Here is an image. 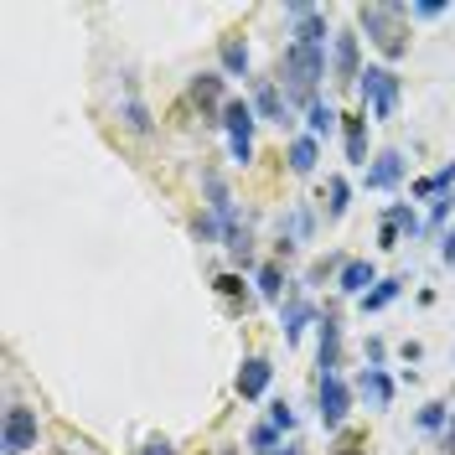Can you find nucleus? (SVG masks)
<instances>
[{
	"label": "nucleus",
	"instance_id": "nucleus-1",
	"mask_svg": "<svg viewBox=\"0 0 455 455\" xmlns=\"http://www.w3.org/2000/svg\"><path fill=\"white\" fill-rule=\"evenodd\" d=\"M357 31L368 36L372 47L383 52L388 68H398L409 57V5L403 0H372V5H357Z\"/></svg>",
	"mask_w": 455,
	"mask_h": 455
},
{
	"label": "nucleus",
	"instance_id": "nucleus-2",
	"mask_svg": "<svg viewBox=\"0 0 455 455\" xmlns=\"http://www.w3.org/2000/svg\"><path fill=\"white\" fill-rule=\"evenodd\" d=\"M331 73V47L321 52V47H295V42H284L280 52V88L284 99H290V109H311L315 99H321V78Z\"/></svg>",
	"mask_w": 455,
	"mask_h": 455
},
{
	"label": "nucleus",
	"instance_id": "nucleus-3",
	"mask_svg": "<svg viewBox=\"0 0 455 455\" xmlns=\"http://www.w3.org/2000/svg\"><path fill=\"white\" fill-rule=\"evenodd\" d=\"M357 93H363V114H372V119H394L398 104H403V78H398V68H388V62H368Z\"/></svg>",
	"mask_w": 455,
	"mask_h": 455
},
{
	"label": "nucleus",
	"instance_id": "nucleus-4",
	"mask_svg": "<svg viewBox=\"0 0 455 455\" xmlns=\"http://www.w3.org/2000/svg\"><path fill=\"white\" fill-rule=\"evenodd\" d=\"M352 403H357V388L347 378H315V414H321V429L326 435H341L347 419H352Z\"/></svg>",
	"mask_w": 455,
	"mask_h": 455
},
{
	"label": "nucleus",
	"instance_id": "nucleus-5",
	"mask_svg": "<svg viewBox=\"0 0 455 455\" xmlns=\"http://www.w3.org/2000/svg\"><path fill=\"white\" fill-rule=\"evenodd\" d=\"M284 16H290V42H295V47H321V52L331 47L337 31H331V16H326L321 5H311V0H290Z\"/></svg>",
	"mask_w": 455,
	"mask_h": 455
},
{
	"label": "nucleus",
	"instance_id": "nucleus-6",
	"mask_svg": "<svg viewBox=\"0 0 455 455\" xmlns=\"http://www.w3.org/2000/svg\"><path fill=\"white\" fill-rule=\"evenodd\" d=\"M254 124H259V114H254L249 99H228L223 135H228V156H233L238 166H254Z\"/></svg>",
	"mask_w": 455,
	"mask_h": 455
},
{
	"label": "nucleus",
	"instance_id": "nucleus-7",
	"mask_svg": "<svg viewBox=\"0 0 455 455\" xmlns=\"http://www.w3.org/2000/svg\"><path fill=\"white\" fill-rule=\"evenodd\" d=\"M36 440H42V419H36V409H31V403H11L5 419H0V451L5 455H31L36 451Z\"/></svg>",
	"mask_w": 455,
	"mask_h": 455
},
{
	"label": "nucleus",
	"instance_id": "nucleus-8",
	"mask_svg": "<svg viewBox=\"0 0 455 455\" xmlns=\"http://www.w3.org/2000/svg\"><path fill=\"white\" fill-rule=\"evenodd\" d=\"M363 31L357 27H341L331 36V84L337 88H357L363 84Z\"/></svg>",
	"mask_w": 455,
	"mask_h": 455
},
{
	"label": "nucleus",
	"instance_id": "nucleus-9",
	"mask_svg": "<svg viewBox=\"0 0 455 455\" xmlns=\"http://www.w3.org/2000/svg\"><path fill=\"white\" fill-rule=\"evenodd\" d=\"M311 326H321V306H315L311 295L295 284L290 295H284L280 306V331H284V347H300V337L311 331Z\"/></svg>",
	"mask_w": 455,
	"mask_h": 455
},
{
	"label": "nucleus",
	"instance_id": "nucleus-10",
	"mask_svg": "<svg viewBox=\"0 0 455 455\" xmlns=\"http://www.w3.org/2000/svg\"><path fill=\"white\" fill-rule=\"evenodd\" d=\"M249 104H254L259 124H295V109H290V99H284L280 78H249Z\"/></svg>",
	"mask_w": 455,
	"mask_h": 455
},
{
	"label": "nucleus",
	"instance_id": "nucleus-11",
	"mask_svg": "<svg viewBox=\"0 0 455 455\" xmlns=\"http://www.w3.org/2000/svg\"><path fill=\"white\" fill-rule=\"evenodd\" d=\"M192 104H197V114H202V124H212V130H223V109H228V78L212 68V73H197L192 78Z\"/></svg>",
	"mask_w": 455,
	"mask_h": 455
},
{
	"label": "nucleus",
	"instance_id": "nucleus-12",
	"mask_svg": "<svg viewBox=\"0 0 455 455\" xmlns=\"http://www.w3.org/2000/svg\"><path fill=\"white\" fill-rule=\"evenodd\" d=\"M315 368H321V378H337L341 372V306L337 300L321 311V326H315Z\"/></svg>",
	"mask_w": 455,
	"mask_h": 455
},
{
	"label": "nucleus",
	"instance_id": "nucleus-13",
	"mask_svg": "<svg viewBox=\"0 0 455 455\" xmlns=\"http://www.w3.org/2000/svg\"><path fill=\"white\" fill-rule=\"evenodd\" d=\"M352 388H357V398L368 403L372 414H383V409H394V394H398V378L388 368H363L357 378H352Z\"/></svg>",
	"mask_w": 455,
	"mask_h": 455
},
{
	"label": "nucleus",
	"instance_id": "nucleus-14",
	"mask_svg": "<svg viewBox=\"0 0 455 455\" xmlns=\"http://www.w3.org/2000/svg\"><path fill=\"white\" fill-rule=\"evenodd\" d=\"M202 192H207V212L218 218V223H238V202H233V187H228V176L218 166H202Z\"/></svg>",
	"mask_w": 455,
	"mask_h": 455
},
{
	"label": "nucleus",
	"instance_id": "nucleus-15",
	"mask_svg": "<svg viewBox=\"0 0 455 455\" xmlns=\"http://www.w3.org/2000/svg\"><path fill=\"white\" fill-rule=\"evenodd\" d=\"M269 383H275V363L269 357H243V368H238V378H233V388H238V398L243 403H259V398L269 394Z\"/></svg>",
	"mask_w": 455,
	"mask_h": 455
},
{
	"label": "nucleus",
	"instance_id": "nucleus-16",
	"mask_svg": "<svg viewBox=\"0 0 455 455\" xmlns=\"http://www.w3.org/2000/svg\"><path fill=\"white\" fill-rule=\"evenodd\" d=\"M378 280H383V275H378V264H372V259H347V264H341V275H337V295H341V300H363Z\"/></svg>",
	"mask_w": 455,
	"mask_h": 455
},
{
	"label": "nucleus",
	"instance_id": "nucleus-17",
	"mask_svg": "<svg viewBox=\"0 0 455 455\" xmlns=\"http://www.w3.org/2000/svg\"><path fill=\"white\" fill-rule=\"evenodd\" d=\"M363 181H368V192H398V181H403V150H378L372 156V166L363 171Z\"/></svg>",
	"mask_w": 455,
	"mask_h": 455
},
{
	"label": "nucleus",
	"instance_id": "nucleus-18",
	"mask_svg": "<svg viewBox=\"0 0 455 455\" xmlns=\"http://www.w3.org/2000/svg\"><path fill=\"white\" fill-rule=\"evenodd\" d=\"M341 150H347V166H372L368 156V114H341Z\"/></svg>",
	"mask_w": 455,
	"mask_h": 455
},
{
	"label": "nucleus",
	"instance_id": "nucleus-19",
	"mask_svg": "<svg viewBox=\"0 0 455 455\" xmlns=\"http://www.w3.org/2000/svg\"><path fill=\"white\" fill-rule=\"evenodd\" d=\"M378 223H383V228H394V233L403 238V243H409V238H425V218H419V207H414V202H388Z\"/></svg>",
	"mask_w": 455,
	"mask_h": 455
},
{
	"label": "nucleus",
	"instance_id": "nucleus-20",
	"mask_svg": "<svg viewBox=\"0 0 455 455\" xmlns=\"http://www.w3.org/2000/svg\"><path fill=\"white\" fill-rule=\"evenodd\" d=\"M212 290H218V300H223V306H228L233 315H243V311H249V306L259 300L254 290H249V280H243L238 269H228V275H218V280H212Z\"/></svg>",
	"mask_w": 455,
	"mask_h": 455
},
{
	"label": "nucleus",
	"instance_id": "nucleus-21",
	"mask_svg": "<svg viewBox=\"0 0 455 455\" xmlns=\"http://www.w3.org/2000/svg\"><path fill=\"white\" fill-rule=\"evenodd\" d=\"M445 192H455V161H451V166H440V171H429V176H414V181H409V202H414V207H419V202L445 197Z\"/></svg>",
	"mask_w": 455,
	"mask_h": 455
},
{
	"label": "nucleus",
	"instance_id": "nucleus-22",
	"mask_svg": "<svg viewBox=\"0 0 455 455\" xmlns=\"http://www.w3.org/2000/svg\"><path fill=\"white\" fill-rule=\"evenodd\" d=\"M254 295L264 306H284V264L280 259H264L254 269Z\"/></svg>",
	"mask_w": 455,
	"mask_h": 455
},
{
	"label": "nucleus",
	"instance_id": "nucleus-23",
	"mask_svg": "<svg viewBox=\"0 0 455 455\" xmlns=\"http://www.w3.org/2000/svg\"><path fill=\"white\" fill-rule=\"evenodd\" d=\"M218 73L223 78H254L249 73V42L243 36H223L218 42Z\"/></svg>",
	"mask_w": 455,
	"mask_h": 455
},
{
	"label": "nucleus",
	"instance_id": "nucleus-24",
	"mask_svg": "<svg viewBox=\"0 0 455 455\" xmlns=\"http://www.w3.org/2000/svg\"><path fill=\"white\" fill-rule=\"evenodd\" d=\"M284 161L295 176H315V161H321V140L315 135H295V140L284 145Z\"/></svg>",
	"mask_w": 455,
	"mask_h": 455
},
{
	"label": "nucleus",
	"instance_id": "nucleus-25",
	"mask_svg": "<svg viewBox=\"0 0 455 455\" xmlns=\"http://www.w3.org/2000/svg\"><path fill=\"white\" fill-rule=\"evenodd\" d=\"M403 284H409L403 275H388V280H378V284L368 290V295L357 300V311H363V315H378V311H388V306H394L398 295H403Z\"/></svg>",
	"mask_w": 455,
	"mask_h": 455
},
{
	"label": "nucleus",
	"instance_id": "nucleus-26",
	"mask_svg": "<svg viewBox=\"0 0 455 455\" xmlns=\"http://www.w3.org/2000/svg\"><path fill=\"white\" fill-rule=\"evenodd\" d=\"M321 202H326V223H341V218H347V207H352V181H347L341 171H331V176H326V192H321Z\"/></svg>",
	"mask_w": 455,
	"mask_h": 455
},
{
	"label": "nucleus",
	"instance_id": "nucleus-27",
	"mask_svg": "<svg viewBox=\"0 0 455 455\" xmlns=\"http://www.w3.org/2000/svg\"><path fill=\"white\" fill-rule=\"evenodd\" d=\"M341 130V114L326 104V99H315L311 109H306V135H315V140H326V135H337Z\"/></svg>",
	"mask_w": 455,
	"mask_h": 455
},
{
	"label": "nucleus",
	"instance_id": "nucleus-28",
	"mask_svg": "<svg viewBox=\"0 0 455 455\" xmlns=\"http://www.w3.org/2000/svg\"><path fill=\"white\" fill-rule=\"evenodd\" d=\"M451 403H445V398H429L425 409H419V414H414V425L425 429V435H435V440H440V435H445V429H451Z\"/></svg>",
	"mask_w": 455,
	"mask_h": 455
},
{
	"label": "nucleus",
	"instance_id": "nucleus-29",
	"mask_svg": "<svg viewBox=\"0 0 455 455\" xmlns=\"http://www.w3.org/2000/svg\"><path fill=\"white\" fill-rule=\"evenodd\" d=\"M124 124L135 130V135H150L156 124H150V109H145V99H140V88L135 84H124Z\"/></svg>",
	"mask_w": 455,
	"mask_h": 455
},
{
	"label": "nucleus",
	"instance_id": "nucleus-30",
	"mask_svg": "<svg viewBox=\"0 0 455 455\" xmlns=\"http://www.w3.org/2000/svg\"><path fill=\"white\" fill-rule=\"evenodd\" d=\"M341 264H347V259H341V254L311 259V269L300 275V290H321V284H326V280H337V275H341Z\"/></svg>",
	"mask_w": 455,
	"mask_h": 455
},
{
	"label": "nucleus",
	"instance_id": "nucleus-31",
	"mask_svg": "<svg viewBox=\"0 0 455 455\" xmlns=\"http://www.w3.org/2000/svg\"><path fill=\"white\" fill-rule=\"evenodd\" d=\"M280 445H284V435L269 425V419H259V425L249 429V451L254 455H269V451H280Z\"/></svg>",
	"mask_w": 455,
	"mask_h": 455
},
{
	"label": "nucleus",
	"instance_id": "nucleus-32",
	"mask_svg": "<svg viewBox=\"0 0 455 455\" xmlns=\"http://www.w3.org/2000/svg\"><path fill=\"white\" fill-rule=\"evenodd\" d=\"M451 212H455V192L435 197L429 202V218H425V233H445V228H451Z\"/></svg>",
	"mask_w": 455,
	"mask_h": 455
},
{
	"label": "nucleus",
	"instance_id": "nucleus-33",
	"mask_svg": "<svg viewBox=\"0 0 455 455\" xmlns=\"http://www.w3.org/2000/svg\"><path fill=\"white\" fill-rule=\"evenodd\" d=\"M264 419H269V425L280 429V435H290V429L300 425V414H295V403H290V398H275V403H269V414H264Z\"/></svg>",
	"mask_w": 455,
	"mask_h": 455
},
{
	"label": "nucleus",
	"instance_id": "nucleus-34",
	"mask_svg": "<svg viewBox=\"0 0 455 455\" xmlns=\"http://www.w3.org/2000/svg\"><path fill=\"white\" fill-rule=\"evenodd\" d=\"M187 228H192V238H197V243H223V223H218L212 212H197Z\"/></svg>",
	"mask_w": 455,
	"mask_h": 455
},
{
	"label": "nucleus",
	"instance_id": "nucleus-35",
	"mask_svg": "<svg viewBox=\"0 0 455 455\" xmlns=\"http://www.w3.org/2000/svg\"><path fill=\"white\" fill-rule=\"evenodd\" d=\"M451 16V0H409V21H440Z\"/></svg>",
	"mask_w": 455,
	"mask_h": 455
},
{
	"label": "nucleus",
	"instance_id": "nucleus-36",
	"mask_svg": "<svg viewBox=\"0 0 455 455\" xmlns=\"http://www.w3.org/2000/svg\"><path fill=\"white\" fill-rule=\"evenodd\" d=\"M363 363H368V368H388V341L368 337V341H363Z\"/></svg>",
	"mask_w": 455,
	"mask_h": 455
},
{
	"label": "nucleus",
	"instance_id": "nucleus-37",
	"mask_svg": "<svg viewBox=\"0 0 455 455\" xmlns=\"http://www.w3.org/2000/svg\"><path fill=\"white\" fill-rule=\"evenodd\" d=\"M135 455H176V445H171L166 435H150V440H145V445H140Z\"/></svg>",
	"mask_w": 455,
	"mask_h": 455
},
{
	"label": "nucleus",
	"instance_id": "nucleus-38",
	"mask_svg": "<svg viewBox=\"0 0 455 455\" xmlns=\"http://www.w3.org/2000/svg\"><path fill=\"white\" fill-rule=\"evenodd\" d=\"M440 264H451V269H455V228L440 233Z\"/></svg>",
	"mask_w": 455,
	"mask_h": 455
},
{
	"label": "nucleus",
	"instance_id": "nucleus-39",
	"mask_svg": "<svg viewBox=\"0 0 455 455\" xmlns=\"http://www.w3.org/2000/svg\"><path fill=\"white\" fill-rule=\"evenodd\" d=\"M363 451H368V445H363L357 435H347V429H341V451L337 455H363Z\"/></svg>",
	"mask_w": 455,
	"mask_h": 455
},
{
	"label": "nucleus",
	"instance_id": "nucleus-40",
	"mask_svg": "<svg viewBox=\"0 0 455 455\" xmlns=\"http://www.w3.org/2000/svg\"><path fill=\"white\" fill-rule=\"evenodd\" d=\"M398 243H403V238H398L394 228H383V223H378V249H398Z\"/></svg>",
	"mask_w": 455,
	"mask_h": 455
},
{
	"label": "nucleus",
	"instance_id": "nucleus-41",
	"mask_svg": "<svg viewBox=\"0 0 455 455\" xmlns=\"http://www.w3.org/2000/svg\"><path fill=\"white\" fill-rule=\"evenodd\" d=\"M398 357H403V363H419V357H425V347H419V341H403V347H398Z\"/></svg>",
	"mask_w": 455,
	"mask_h": 455
},
{
	"label": "nucleus",
	"instance_id": "nucleus-42",
	"mask_svg": "<svg viewBox=\"0 0 455 455\" xmlns=\"http://www.w3.org/2000/svg\"><path fill=\"white\" fill-rule=\"evenodd\" d=\"M440 455H455V414H451V429L440 435Z\"/></svg>",
	"mask_w": 455,
	"mask_h": 455
},
{
	"label": "nucleus",
	"instance_id": "nucleus-43",
	"mask_svg": "<svg viewBox=\"0 0 455 455\" xmlns=\"http://www.w3.org/2000/svg\"><path fill=\"white\" fill-rule=\"evenodd\" d=\"M269 455H306V445H300V440H284L280 451H269Z\"/></svg>",
	"mask_w": 455,
	"mask_h": 455
}]
</instances>
